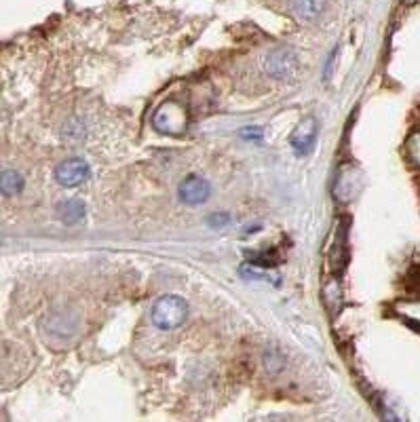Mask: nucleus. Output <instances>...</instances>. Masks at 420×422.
<instances>
[{"label":"nucleus","mask_w":420,"mask_h":422,"mask_svg":"<svg viewBox=\"0 0 420 422\" xmlns=\"http://www.w3.org/2000/svg\"><path fill=\"white\" fill-rule=\"evenodd\" d=\"M186 315H188V304H186L184 298H180V296H163V298H159L155 302L150 319H152L155 327H159L163 331H169V329L180 327L186 321Z\"/></svg>","instance_id":"obj_1"},{"label":"nucleus","mask_w":420,"mask_h":422,"mask_svg":"<svg viewBox=\"0 0 420 422\" xmlns=\"http://www.w3.org/2000/svg\"><path fill=\"white\" fill-rule=\"evenodd\" d=\"M45 336H47V342L51 340H68L72 336H77L79 331V317L72 315L68 308H58V310H51L47 317H45Z\"/></svg>","instance_id":"obj_2"},{"label":"nucleus","mask_w":420,"mask_h":422,"mask_svg":"<svg viewBox=\"0 0 420 422\" xmlns=\"http://www.w3.org/2000/svg\"><path fill=\"white\" fill-rule=\"evenodd\" d=\"M264 68L266 72L277 79V81H287L296 74L298 70V58L291 49L287 47H279V49H273L268 55H266V62H264Z\"/></svg>","instance_id":"obj_3"},{"label":"nucleus","mask_w":420,"mask_h":422,"mask_svg":"<svg viewBox=\"0 0 420 422\" xmlns=\"http://www.w3.org/2000/svg\"><path fill=\"white\" fill-rule=\"evenodd\" d=\"M89 178H91V169L79 157H72V159L64 161L55 169V180L60 182V186H66V188H77V186L85 184Z\"/></svg>","instance_id":"obj_4"},{"label":"nucleus","mask_w":420,"mask_h":422,"mask_svg":"<svg viewBox=\"0 0 420 422\" xmlns=\"http://www.w3.org/2000/svg\"><path fill=\"white\" fill-rule=\"evenodd\" d=\"M317 131H319V125H317L315 117H306L298 123V127L294 129V133L289 138V144H291V148L298 157L313 152L315 142H317Z\"/></svg>","instance_id":"obj_5"},{"label":"nucleus","mask_w":420,"mask_h":422,"mask_svg":"<svg viewBox=\"0 0 420 422\" xmlns=\"http://www.w3.org/2000/svg\"><path fill=\"white\" fill-rule=\"evenodd\" d=\"M178 194H180V201L186 203V205H203L209 194H211V186L207 180H203L201 176H188L180 188H178Z\"/></svg>","instance_id":"obj_6"},{"label":"nucleus","mask_w":420,"mask_h":422,"mask_svg":"<svg viewBox=\"0 0 420 422\" xmlns=\"http://www.w3.org/2000/svg\"><path fill=\"white\" fill-rule=\"evenodd\" d=\"M171 110H173V102H171V104H165V106L155 114V119H152L155 127H157L161 133H180V131L186 127V114L182 112V114L173 117Z\"/></svg>","instance_id":"obj_7"},{"label":"nucleus","mask_w":420,"mask_h":422,"mask_svg":"<svg viewBox=\"0 0 420 422\" xmlns=\"http://www.w3.org/2000/svg\"><path fill=\"white\" fill-rule=\"evenodd\" d=\"M58 216L68 226L79 224L85 216V203L81 199H66L64 203L58 205Z\"/></svg>","instance_id":"obj_8"},{"label":"nucleus","mask_w":420,"mask_h":422,"mask_svg":"<svg viewBox=\"0 0 420 422\" xmlns=\"http://www.w3.org/2000/svg\"><path fill=\"white\" fill-rule=\"evenodd\" d=\"M294 11L302 22H315L323 11V0H294Z\"/></svg>","instance_id":"obj_9"},{"label":"nucleus","mask_w":420,"mask_h":422,"mask_svg":"<svg viewBox=\"0 0 420 422\" xmlns=\"http://www.w3.org/2000/svg\"><path fill=\"white\" fill-rule=\"evenodd\" d=\"M0 186H3V194L5 197H15L24 190L26 182L22 178V173L13 171V169H7L3 171V182H0Z\"/></svg>","instance_id":"obj_10"},{"label":"nucleus","mask_w":420,"mask_h":422,"mask_svg":"<svg viewBox=\"0 0 420 422\" xmlns=\"http://www.w3.org/2000/svg\"><path fill=\"white\" fill-rule=\"evenodd\" d=\"M245 256H247V260H249L254 266H258V268H275V266L279 264V258H277L275 253H268V251H260V253H249V251H245Z\"/></svg>","instance_id":"obj_11"},{"label":"nucleus","mask_w":420,"mask_h":422,"mask_svg":"<svg viewBox=\"0 0 420 422\" xmlns=\"http://www.w3.org/2000/svg\"><path fill=\"white\" fill-rule=\"evenodd\" d=\"M228 222H230V216H228V213H214V216H209V220H207V224H209L211 228H224Z\"/></svg>","instance_id":"obj_12"},{"label":"nucleus","mask_w":420,"mask_h":422,"mask_svg":"<svg viewBox=\"0 0 420 422\" xmlns=\"http://www.w3.org/2000/svg\"><path fill=\"white\" fill-rule=\"evenodd\" d=\"M262 129L260 127H245V129H241V138L243 140H247V142H258V140H262Z\"/></svg>","instance_id":"obj_13"}]
</instances>
